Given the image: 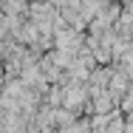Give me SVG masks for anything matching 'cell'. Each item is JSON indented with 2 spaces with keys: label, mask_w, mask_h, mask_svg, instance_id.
<instances>
[{
  "label": "cell",
  "mask_w": 133,
  "mask_h": 133,
  "mask_svg": "<svg viewBox=\"0 0 133 133\" xmlns=\"http://www.w3.org/2000/svg\"><path fill=\"white\" fill-rule=\"evenodd\" d=\"M113 99H116V96H113V94H110V91H108V94H102V91H96V99H94V110H96V113H110V108H113Z\"/></svg>",
  "instance_id": "2"
},
{
  "label": "cell",
  "mask_w": 133,
  "mask_h": 133,
  "mask_svg": "<svg viewBox=\"0 0 133 133\" xmlns=\"http://www.w3.org/2000/svg\"><path fill=\"white\" fill-rule=\"evenodd\" d=\"M57 45L65 48V51H77V45H79V34H74V31H59V34H57Z\"/></svg>",
  "instance_id": "3"
},
{
  "label": "cell",
  "mask_w": 133,
  "mask_h": 133,
  "mask_svg": "<svg viewBox=\"0 0 133 133\" xmlns=\"http://www.w3.org/2000/svg\"><path fill=\"white\" fill-rule=\"evenodd\" d=\"M85 99H88V91H85V88L68 85V88H65V102H62V105H65V108H79Z\"/></svg>",
  "instance_id": "1"
}]
</instances>
